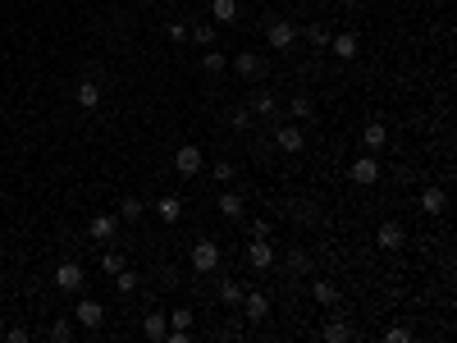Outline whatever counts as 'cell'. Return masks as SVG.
Returning a JSON list of instances; mask_svg holds the SVG:
<instances>
[{"instance_id":"1","label":"cell","mask_w":457,"mask_h":343,"mask_svg":"<svg viewBox=\"0 0 457 343\" xmlns=\"http://www.w3.org/2000/svg\"><path fill=\"white\" fill-rule=\"evenodd\" d=\"M265 42H270V51H293V42H297V23L274 19L270 28H265Z\"/></svg>"},{"instance_id":"2","label":"cell","mask_w":457,"mask_h":343,"mask_svg":"<svg viewBox=\"0 0 457 343\" xmlns=\"http://www.w3.org/2000/svg\"><path fill=\"white\" fill-rule=\"evenodd\" d=\"M348 178L357 183V188H370V183L380 178V160H375V156H357V160L348 165Z\"/></svg>"},{"instance_id":"3","label":"cell","mask_w":457,"mask_h":343,"mask_svg":"<svg viewBox=\"0 0 457 343\" xmlns=\"http://www.w3.org/2000/svg\"><path fill=\"white\" fill-rule=\"evenodd\" d=\"M215 266H219V247L210 243V238H197V243H192V270H206V275H210Z\"/></svg>"},{"instance_id":"4","label":"cell","mask_w":457,"mask_h":343,"mask_svg":"<svg viewBox=\"0 0 457 343\" xmlns=\"http://www.w3.org/2000/svg\"><path fill=\"white\" fill-rule=\"evenodd\" d=\"M247 266H251V270H270V266H274L270 238H251V243H247Z\"/></svg>"},{"instance_id":"5","label":"cell","mask_w":457,"mask_h":343,"mask_svg":"<svg viewBox=\"0 0 457 343\" xmlns=\"http://www.w3.org/2000/svg\"><path fill=\"white\" fill-rule=\"evenodd\" d=\"M74 316H78V325H88V330H101V321H106V307H101L97 298H83L74 307Z\"/></svg>"},{"instance_id":"6","label":"cell","mask_w":457,"mask_h":343,"mask_svg":"<svg viewBox=\"0 0 457 343\" xmlns=\"http://www.w3.org/2000/svg\"><path fill=\"white\" fill-rule=\"evenodd\" d=\"M302 128H297V124H279V133H274V147H279V151H288V156H297L302 151Z\"/></svg>"},{"instance_id":"7","label":"cell","mask_w":457,"mask_h":343,"mask_svg":"<svg viewBox=\"0 0 457 343\" xmlns=\"http://www.w3.org/2000/svg\"><path fill=\"white\" fill-rule=\"evenodd\" d=\"M174 169H178V174H197V169H201V147L183 142V147L174 151Z\"/></svg>"},{"instance_id":"8","label":"cell","mask_w":457,"mask_h":343,"mask_svg":"<svg viewBox=\"0 0 457 343\" xmlns=\"http://www.w3.org/2000/svg\"><path fill=\"white\" fill-rule=\"evenodd\" d=\"M55 288H65V293H78V288H83V266H78V261H65V266L55 270Z\"/></svg>"},{"instance_id":"9","label":"cell","mask_w":457,"mask_h":343,"mask_svg":"<svg viewBox=\"0 0 457 343\" xmlns=\"http://www.w3.org/2000/svg\"><path fill=\"white\" fill-rule=\"evenodd\" d=\"M233 69H238L242 78H261L265 74V60L256 56V51H238V56H233Z\"/></svg>"},{"instance_id":"10","label":"cell","mask_w":457,"mask_h":343,"mask_svg":"<svg viewBox=\"0 0 457 343\" xmlns=\"http://www.w3.org/2000/svg\"><path fill=\"white\" fill-rule=\"evenodd\" d=\"M375 243H380L384 247V252H393V247H403L407 243V229H403V224H380V233H375Z\"/></svg>"},{"instance_id":"11","label":"cell","mask_w":457,"mask_h":343,"mask_svg":"<svg viewBox=\"0 0 457 343\" xmlns=\"http://www.w3.org/2000/svg\"><path fill=\"white\" fill-rule=\"evenodd\" d=\"M242 307H247V321H265L270 316V298L265 293H242Z\"/></svg>"},{"instance_id":"12","label":"cell","mask_w":457,"mask_h":343,"mask_svg":"<svg viewBox=\"0 0 457 343\" xmlns=\"http://www.w3.org/2000/svg\"><path fill=\"white\" fill-rule=\"evenodd\" d=\"M74 97H78V106H83V110H97V106H101V87L92 83V78H83V83H78Z\"/></svg>"},{"instance_id":"13","label":"cell","mask_w":457,"mask_h":343,"mask_svg":"<svg viewBox=\"0 0 457 343\" xmlns=\"http://www.w3.org/2000/svg\"><path fill=\"white\" fill-rule=\"evenodd\" d=\"M329 51H334L338 60H357V37H352V33H338V37H329Z\"/></svg>"},{"instance_id":"14","label":"cell","mask_w":457,"mask_h":343,"mask_svg":"<svg viewBox=\"0 0 457 343\" xmlns=\"http://www.w3.org/2000/svg\"><path fill=\"white\" fill-rule=\"evenodd\" d=\"M444 206H448V192L444 188H425L421 192V210H425V215H439Z\"/></svg>"},{"instance_id":"15","label":"cell","mask_w":457,"mask_h":343,"mask_svg":"<svg viewBox=\"0 0 457 343\" xmlns=\"http://www.w3.org/2000/svg\"><path fill=\"white\" fill-rule=\"evenodd\" d=\"M210 19L215 23H238V0H210Z\"/></svg>"},{"instance_id":"16","label":"cell","mask_w":457,"mask_h":343,"mask_svg":"<svg viewBox=\"0 0 457 343\" xmlns=\"http://www.w3.org/2000/svg\"><path fill=\"white\" fill-rule=\"evenodd\" d=\"M361 142H366L370 151H375V147H384V142H389V128H384L380 119H370L366 128H361Z\"/></svg>"},{"instance_id":"17","label":"cell","mask_w":457,"mask_h":343,"mask_svg":"<svg viewBox=\"0 0 457 343\" xmlns=\"http://www.w3.org/2000/svg\"><path fill=\"white\" fill-rule=\"evenodd\" d=\"M88 233L97 243H110V238H115V215H97V220L88 224Z\"/></svg>"},{"instance_id":"18","label":"cell","mask_w":457,"mask_h":343,"mask_svg":"<svg viewBox=\"0 0 457 343\" xmlns=\"http://www.w3.org/2000/svg\"><path fill=\"white\" fill-rule=\"evenodd\" d=\"M320 339H325V343H343V339H352V325L348 321H329L325 330H320Z\"/></svg>"},{"instance_id":"19","label":"cell","mask_w":457,"mask_h":343,"mask_svg":"<svg viewBox=\"0 0 457 343\" xmlns=\"http://www.w3.org/2000/svg\"><path fill=\"white\" fill-rule=\"evenodd\" d=\"M156 210H160V220L174 224L178 215H183V201H178V197H160V201H156Z\"/></svg>"},{"instance_id":"20","label":"cell","mask_w":457,"mask_h":343,"mask_svg":"<svg viewBox=\"0 0 457 343\" xmlns=\"http://www.w3.org/2000/svg\"><path fill=\"white\" fill-rule=\"evenodd\" d=\"M165 330H169V325H165L160 311H151V316L142 321V334H147V339H165Z\"/></svg>"},{"instance_id":"21","label":"cell","mask_w":457,"mask_h":343,"mask_svg":"<svg viewBox=\"0 0 457 343\" xmlns=\"http://www.w3.org/2000/svg\"><path fill=\"white\" fill-rule=\"evenodd\" d=\"M311 293H316L320 307H334V302H338V288L329 284V279H316V288H311Z\"/></svg>"},{"instance_id":"22","label":"cell","mask_w":457,"mask_h":343,"mask_svg":"<svg viewBox=\"0 0 457 343\" xmlns=\"http://www.w3.org/2000/svg\"><path fill=\"white\" fill-rule=\"evenodd\" d=\"M219 302H228V307H238V302H242V284H238V279H224V284H219Z\"/></svg>"},{"instance_id":"23","label":"cell","mask_w":457,"mask_h":343,"mask_svg":"<svg viewBox=\"0 0 457 343\" xmlns=\"http://www.w3.org/2000/svg\"><path fill=\"white\" fill-rule=\"evenodd\" d=\"M306 42L316 46V51H329V28L325 23H311V28H306Z\"/></svg>"},{"instance_id":"24","label":"cell","mask_w":457,"mask_h":343,"mask_svg":"<svg viewBox=\"0 0 457 343\" xmlns=\"http://www.w3.org/2000/svg\"><path fill=\"white\" fill-rule=\"evenodd\" d=\"M201 69H206V74H224V69H228V60H224V56H219L215 46H210L206 56H201Z\"/></svg>"},{"instance_id":"25","label":"cell","mask_w":457,"mask_h":343,"mask_svg":"<svg viewBox=\"0 0 457 343\" xmlns=\"http://www.w3.org/2000/svg\"><path fill=\"white\" fill-rule=\"evenodd\" d=\"M219 210H224L228 220H238V215H242V197H238V192H224V197H219Z\"/></svg>"},{"instance_id":"26","label":"cell","mask_w":457,"mask_h":343,"mask_svg":"<svg viewBox=\"0 0 457 343\" xmlns=\"http://www.w3.org/2000/svg\"><path fill=\"white\" fill-rule=\"evenodd\" d=\"M192 42L197 46H215V28H210V23H197V28H192Z\"/></svg>"},{"instance_id":"27","label":"cell","mask_w":457,"mask_h":343,"mask_svg":"<svg viewBox=\"0 0 457 343\" xmlns=\"http://www.w3.org/2000/svg\"><path fill=\"white\" fill-rule=\"evenodd\" d=\"M288 266H293V275H302V270H311V256H306L302 247H293V252H288Z\"/></svg>"},{"instance_id":"28","label":"cell","mask_w":457,"mask_h":343,"mask_svg":"<svg viewBox=\"0 0 457 343\" xmlns=\"http://www.w3.org/2000/svg\"><path fill=\"white\" fill-rule=\"evenodd\" d=\"M119 215H124V220H138V215H142V197H124L119 201Z\"/></svg>"},{"instance_id":"29","label":"cell","mask_w":457,"mask_h":343,"mask_svg":"<svg viewBox=\"0 0 457 343\" xmlns=\"http://www.w3.org/2000/svg\"><path fill=\"white\" fill-rule=\"evenodd\" d=\"M51 339L55 343H69V339H74V325H69V321H51Z\"/></svg>"},{"instance_id":"30","label":"cell","mask_w":457,"mask_h":343,"mask_svg":"<svg viewBox=\"0 0 457 343\" xmlns=\"http://www.w3.org/2000/svg\"><path fill=\"white\" fill-rule=\"evenodd\" d=\"M101 270H106V275H119V270H124V256L119 252H106V256H101Z\"/></svg>"},{"instance_id":"31","label":"cell","mask_w":457,"mask_h":343,"mask_svg":"<svg viewBox=\"0 0 457 343\" xmlns=\"http://www.w3.org/2000/svg\"><path fill=\"white\" fill-rule=\"evenodd\" d=\"M311 110H316L311 97H293V119H311Z\"/></svg>"},{"instance_id":"32","label":"cell","mask_w":457,"mask_h":343,"mask_svg":"<svg viewBox=\"0 0 457 343\" xmlns=\"http://www.w3.org/2000/svg\"><path fill=\"white\" fill-rule=\"evenodd\" d=\"M115 284H119V293H133V288H138V270H119Z\"/></svg>"},{"instance_id":"33","label":"cell","mask_w":457,"mask_h":343,"mask_svg":"<svg viewBox=\"0 0 457 343\" xmlns=\"http://www.w3.org/2000/svg\"><path fill=\"white\" fill-rule=\"evenodd\" d=\"M384 343H412V330H407V325H393V330L384 334Z\"/></svg>"},{"instance_id":"34","label":"cell","mask_w":457,"mask_h":343,"mask_svg":"<svg viewBox=\"0 0 457 343\" xmlns=\"http://www.w3.org/2000/svg\"><path fill=\"white\" fill-rule=\"evenodd\" d=\"M174 330H192V311L188 307H174Z\"/></svg>"},{"instance_id":"35","label":"cell","mask_w":457,"mask_h":343,"mask_svg":"<svg viewBox=\"0 0 457 343\" xmlns=\"http://www.w3.org/2000/svg\"><path fill=\"white\" fill-rule=\"evenodd\" d=\"M210 174H215L219 183H228V178H233V165H228V160H215V165H210Z\"/></svg>"},{"instance_id":"36","label":"cell","mask_w":457,"mask_h":343,"mask_svg":"<svg viewBox=\"0 0 457 343\" xmlns=\"http://www.w3.org/2000/svg\"><path fill=\"white\" fill-rule=\"evenodd\" d=\"M256 115H274V97H270V92H261V97H256Z\"/></svg>"},{"instance_id":"37","label":"cell","mask_w":457,"mask_h":343,"mask_svg":"<svg viewBox=\"0 0 457 343\" xmlns=\"http://www.w3.org/2000/svg\"><path fill=\"white\" fill-rule=\"evenodd\" d=\"M5 339H10V343H28V330H23V325H14V330H5Z\"/></svg>"},{"instance_id":"38","label":"cell","mask_w":457,"mask_h":343,"mask_svg":"<svg viewBox=\"0 0 457 343\" xmlns=\"http://www.w3.org/2000/svg\"><path fill=\"white\" fill-rule=\"evenodd\" d=\"M169 42H188V28H183V23H169Z\"/></svg>"},{"instance_id":"39","label":"cell","mask_w":457,"mask_h":343,"mask_svg":"<svg viewBox=\"0 0 457 343\" xmlns=\"http://www.w3.org/2000/svg\"><path fill=\"white\" fill-rule=\"evenodd\" d=\"M251 238H270V220H256V224H251Z\"/></svg>"},{"instance_id":"40","label":"cell","mask_w":457,"mask_h":343,"mask_svg":"<svg viewBox=\"0 0 457 343\" xmlns=\"http://www.w3.org/2000/svg\"><path fill=\"white\" fill-rule=\"evenodd\" d=\"M247 124H251V115H247V110H233V128H238V133L247 128Z\"/></svg>"},{"instance_id":"41","label":"cell","mask_w":457,"mask_h":343,"mask_svg":"<svg viewBox=\"0 0 457 343\" xmlns=\"http://www.w3.org/2000/svg\"><path fill=\"white\" fill-rule=\"evenodd\" d=\"M338 5H357V0H338Z\"/></svg>"}]
</instances>
